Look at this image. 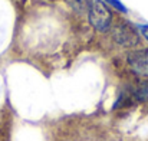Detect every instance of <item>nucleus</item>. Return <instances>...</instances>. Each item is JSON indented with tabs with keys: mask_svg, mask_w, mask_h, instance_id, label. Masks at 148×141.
<instances>
[{
	"mask_svg": "<svg viewBox=\"0 0 148 141\" xmlns=\"http://www.w3.org/2000/svg\"><path fill=\"white\" fill-rule=\"evenodd\" d=\"M88 1L89 0H66V3L76 13H84L85 10H88Z\"/></svg>",
	"mask_w": 148,
	"mask_h": 141,
	"instance_id": "39448f33",
	"label": "nucleus"
},
{
	"mask_svg": "<svg viewBox=\"0 0 148 141\" xmlns=\"http://www.w3.org/2000/svg\"><path fill=\"white\" fill-rule=\"evenodd\" d=\"M127 62L135 75L141 78H148V49L130 52L127 56Z\"/></svg>",
	"mask_w": 148,
	"mask_h": 141,
	"instance_id": "7ed1b4c3",
	"label": "nucleus"
},
{
	"mask_svg": "<svg viewBox=\"0 0 148 141\" xmlns=\"http://www.w3.org/2000/svg\"><path fill=\"white\" fill-rule=\"evenodd\" d=\"M105 1L109 3L112 7H115V9H116L118 12H121V13H127V12H128V9H127L119 0H105Z\"/></svg>",
	"mask_w": 148,
	"mask_h": 141,
	"instance_id": "423d86ee",
	"label": "nucleus"
},
{
	"mask_svg": "<svg viewBox=\"0 0 148 141\" xmlns=\"http://www.w3.org/2000/svg\"><path fill=\"white\" fill-rule=\"evenodd\" d=\"M134 95L138 101H143V102H148V81L145 82H141L137 89L134 91Z\"/></svg>",
	"mask_w": 148,
	"mask_h": 141,
	"instance_id": "20e7f679",
	"label": "nucleus"
},
{
	"mask_svg": "<svg viewBox=\"0 0 148 141\" xmlns=\"http://www.w3.org/2000/svg\"><path fill=\"white\" fill-rule=\"evenodd\" d=\"M140 29H141L143 35L147 38V41H148V25H143V26H140Z\"/></svg>",
	"mask_w": 148,
	"mask_h": 141,
	"instance_id": "0eeeda50",
	"label": "nucleus"
},
{
	"mask_svg": "<svg viewBox=\"0 0 148 141\" xmlns=\"http://www.w3.org/2000/svg\"><path fill=\"white\" fill-rule=\"evenodd\" d=\"M86 12H88V20L94 26V29L99 32H105L109 29L112 16L102 0H89Z\"/></svg>",
	"mask_w": 148,
	"mask_h": 141,
	"instance_id": "f257e3e1",
	"label": "nucleus"
},
{
	"mask_svg": "<svg viewBox=\"0 0 148 141\" xmlns=\"http://www.w3.org/2000/svg\"><path fill=\"white\" fill-rule=\"evenodd\" d=\"M112 39L125 47H132L138 43V33L137 30L127 22H118L114 28H112Z\"/></svg>",
	"mask_w": 148,
	"mask_h": 141,
	"instance_id": "f03ea898",
	"label": "nucleus"
}]
</instances>
